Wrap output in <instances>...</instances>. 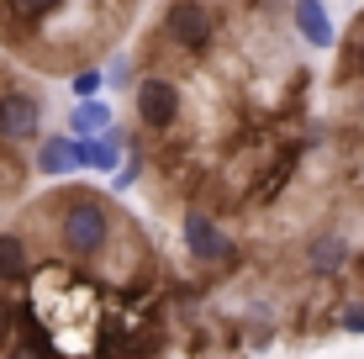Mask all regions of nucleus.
Returning <instances> with one entry per match:
<instances>
[{"instance_id":"a211bd4d","label":"nucleus","mask_w":364,"mask_h":359,"mask_svg":"<svg viewBox=\"0 0 364 359\" xmlns=\"http://www.w3.org/2000/svg\"><path fill=\"white\" fill-rule=\"evenodd\" d=\"M354 64L364 69V21H359V32H354Z\"/></svg>"},{"instance_id":"f8f14e48","label":"nucleus","mask_w":364,"mask_h":359,"mask_svg":"<svg viewBox=\"0 0 364 359\" xmlns=\"http://www.w3.org/2000/svg\"><path fill=\"white\" fill-rule=\"evenodd\" d=\"M69 90H74V101H100V90H106V74L100 69H80L69 80Z\"/></svg>"},{"instance_id":"7ed1b4c3","label":"nucleus","mask_w":364,"mask_h":359,"mask_svg":"<svg viewBox=\"0 0 364 359\" xmlns=\"http://www.w3.org/2000/svg\"><path fill=\"white\" fill-rule=\"evenodd\" d=\"M132 90H137V122H143L148 132H164V127L180 122V85H174L169 74H148Z\"/></svg>"},{"instance_id":"20e7f679","label":"nucleus","mask_w":364,"mask_h":359,"mask_svg":"<svg viewBox=\"0 0 364 359\" xmlns=\"http://www.w3.org/2000/svg\"><path fill=\"white\" fill-rule=\"evenodd\" d=\"M37 127H43V101L32 90L0 95V143H32Z\"/></svg>"},{"instance_id":"1a4fd4ad","label":"nucleus","mask_w":364,"mask_h":359,"mask_svg":"<svg viewBox=\"0 0 364 359\" xmlns=\"http://www.w3.org/2000/svg\"><path fill=\"white\" fill-rule=\"evenodd\" d=\"M37 175H48V180H58V175H69L74 169V138H43L37 143Z\"/></svg>"},{"instance_id":"0eeeda50","label":"nucleus","mask_w":364,"mask_h":359,"mask_svg":"<svg viewBox=\"0 0 364 359\" xmlns=\"http://www.w3.org/2000/svg\"><path fill=\"white\" fill-rule=\"evenodd\" d=\"M21 280H32L27 238H16V232H0V286H21Z\"/></svg>"},{"instance_id":"f3484780","label":"nucleus","mask_w":364,"mask_h":359,"mask_svg":"<svg viewBox=\"0 0 364 359\" xmlns=\"http://www.w3.org/2000/svg\"><path fill=\"white\" fill-rule=\"evenodd\" d=\"M343 328H348V333H364V306H354V312L343 317Z\"/></svg>"},{"instance_id":"f03ea898","label":"nucleus","mask_w":364,"mask_h":359,"mask_svg":"<svg viewBox=\"0 0 364 359\" xmlns=\"http://www.w3.org/2000/svg\"><path fill=\"white\" fill-rule=\"evenodd\" d=\"M164 37L180 53H206L211 48V11H206V0H169V11H164Z\"/></svg>"},{"instance_id":"6e6552de","label":"nucleus","mask_w":364,"mask_h":359,"mask_svg":"<svg viewBox=\"0 0 364 359\" xmlns=\"http://www.w3.org/2000/svg\"><path fill=\"white\" fill-rule=\"evenodd\" d=\"M306 264H311V275H338V269L348 264V243L338 238V232H322V238H311Z\"/></svg>"},{"instance_id":"4468645a","label":"nucleus","mask_w":364,"mask_h":359,"mask_svg":"<svg viewBox=\"0 0 364 359\" xmlns=\"http://www.w3.org/2000/svg\"><path fill=\"white\" fill-rule=\"evenodd\" d=\"M137 175H143V159H127V164H122V175L111 180V185H117V191H132V185H137Z\"/></svg>"},{"instance_id":"9b49d317","label":"nucleus","mask_w":364,"mask_h":359,"mask_svg":"<svg viewBox=\"0 0 364 359\" xmlns=\"http://www.w3.org/2000/svg\"><path fill=\"white\" fill-rule=\"evenodd\" d=\"M58 6H64V0H6V11L21 21V27H37V21H48Z\"/></svg>"},{"instance_id":"dca6fc26","label":"nucleus","mask_w":364,"mask_h":359,"mask_svg":"<svg viewBox=\"0 0 364 359\" xmlns=\"http://www.w3.org/2000/svg\"><path fill=\"white\" fill-rule=\"evenodd\" d=\"M6 359H53V354L32 349V343H11V354H6Z\"/></svg>"},{"instance_id":"2eb2a0df","label":"nucleus","mask_w":364,"mask_h":359,"mask_svg":"<svg viewBox=\"0 0 364 359\" xmlns=\"http://www.w3.org/2000/svg\"><path fill=\"white\" fill-rule=\"evenodd\" d=\"M11 328H16V306H11V296L0 291V343L11 338Z\"/></svg>"},{"instance_id":"9d476101","label":"nucleus","mask_w":364,"mask_h":359,"mask_svg":"<svg viewBox=\"0 0 364 359\" xmlns=\"http://www.w3.org/2000/svg\"><path fill=\"white\" fill-rule=\"evenodd\" d=\"M69 138H100V132L111 127V106L106 101H74V111H69Z\"/></svg>"},{"instance_id":"39448f33","label":"nucleus","mask_w":364,"mask_h":359,"mask_svg":"<svg viewBox=\"0 0 364 359\" xmlns=\"http://www.w3.org/2000/svg\"><path fill=\"white\" fill-rule=\"evenodd\" d=\"M180 232H185V249H191L200 264H222V259H232V238L211 222V212H185V222H180Z\"/></svg>"},{"instance_id":"ddd939ff","label":"nucleus","mask_w":364,"mask_h":359,"mask_svg":"<svg viewBox=\"0 0 364 359\" xmlns=\"http://www.w3.org/2000/svg\"><path fill=\"white\" fill-rule=\"evenodd\" d=\"M106 80H111V85L122 90V85L132 80V58H127V53H117V58H111V69H106Z\"/></svg>"},{"instance_id":"423d86ee","label":"nucleus","mask_w":364,"mask_h":359,"mask_svg":"<svg viewBox=\"0 0 364 359\" xmlns=\"http://www.w3.org/2000/svg\"><path fill=\"white\" fill-rule=\"evenodd\" d=\"M291 21H296L301 43H311V48H333V43H338V27H333V16H328V6H322V0H296V6H291Z\"/></svg>"},{"instance_id":"f257e3e1","label":"nucleus","mask_w":364,"mask_h":359,"mask_svg":"<svg viewBox=\"0 0 364 359\" xmlns=\"http://www.w3.org/2000/svg\"><path fill=\"white\" fill-rule=\"evenodd\" d=\"M58 243L69 259H95L111 243V212L100 195H69L58 212Z\"/></svg>"}]
</instances>
